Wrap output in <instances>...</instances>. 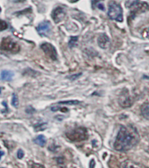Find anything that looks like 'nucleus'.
I'll return each instance as SVG.
<instances>
[{"mask_svg":"<svg viewBox=\"0 0 149 168\" xmlns=\"http://www.w3.org/2000/svg\"><path fill=\"white\" fill-rule=\"evenodd\" d=\"M51 28V24L48 21H43L41 24L37 27V31L38 33L42 36H46L49 33Z\"/></svg>","mask_w":149,"mask_h":168,"instance_id":"nucleus-9","label":"nucleus"},{"mask_svg":"<svg viewBox=\"0 0 149 168\" xmlns=\"http://www.w3.org/2000/svg\"><path fill=\"white\" fill-rule=\"evenodd\" d=\"M66 136L73 142H80L88 138V133L87 129L84 127H77L71 129L70 131H68L66 133Z\"/></svg>","mask_w":149,"mask_h":168,"instance_id":"nucleus-4","label":"nucleus"},{"mask_svg":"<svg viewBox=\"0 0 149 168\" xmlns=\"http://www.w3.org/2000/svg\"><path fill=\"white\" fill-rule=\"evenodd\" d=\"M29 167L30 168H45L41 164H38V163L34 162H31L29 164Z\"/></svg>","mask_w":149,"mask_h":168,"instance_id":"nucleus-22","label":"nucleus"},{"mask_svg":"<svg viewBox=\"0 0 149 168\" xmlns=\"http://www.w3.org/2000/svg\"><path fill=\"white\" fill-rule=\"evenodd\" d=\"M14 76V73L11 71H3L1 72V79L2 80H5V81H11Z\"/></svg>","mask_w":149,"mask_h":168,"instance_id":"nucleus-11","label":"nucleus"},{"mask_svg":"<svg viewBox=\"0 0 149 168\" xmlns=\"http://www.w3.org/2000/svg\"><path fill=\"white\" fill-rule=\"evenodd\" d=\"M12 104L14 108H17V107L18 106V97H17V95H16L15 93H13V94H12Z\"/></svg>","mask_w":149,"mask_h":168,"instance_id":"nucleus-18","label":"nucleus"},{"mask_svg":"<svg viewBox=\"0 0 149 168\" xmlns=\"http://www.w3.org/2000/svg\"><path fill=\"white\" fill-rule=\"evenodd\" d=\"M81 75H82V73H78V74H76V75H72V76L69 77V78H70V79H72V80H74V79H76L78 77H80Z\"/></svg>","mask_w":149,"mask_h":168,"instance_id":"nucleus-25","label":"nucleus"},{"mask_svg":"<svg viewBox=\"0 0 149 168\" xmlns=\"http://www.w3.org/2000/svg\"><path fill=\"white\" fill-rule=\"evenodd\" d=\"M141 115L147 120H149V103H145L140 108Z\"/></svg>","mask_w":149,"mask_h":168,"instance_id":"nucleus-12","label":"nucleus"},{"mask_svg":"<svg viewBox=\"0 0 149 168\" xmlns=\"http://www.w3.org/2000/svg\"><path fill=\"white\" fill-rule=\"evenodd\" d=\"M141 35L143 36L145 39H147L149 40V27H146L144 28L142 32H141Z\"/></svg>","mask_w":149,"mask_h":168,"instance_id":"nucleus-20","label":"nucleus"},{"mask_svg":"<svg viewBox=\"0 0 149 168\" xmlns=\"http://www.w3.org/2000/svg\"><path fill=\"white\" fill-rule=\"evenodd\" d=\"M71 3H76V2H77V1H79V0H69Z\"/></svg>","mask_w":149,"mask_h":168,"instance_id":"nucleus-27","label":"nucleus"},{"mask_svg":"<svg viewBox=\"0 0 149 168\" xmlns=\"http://www.w3.org/2000/svg\"><path fill=\"white\" fill-rule=\"evenodd\" d=\"M97 43L100 48L106 49L110 47V38L106 35L102 34L97 38Z\"/></svg>","mask_w":149,"mask_h":168,"instance_id":"nucleus-10","label":"nucleus"},{"mask_svg":"<svg viewBox=\"0 0 149 168\" xmlns=\"http://www.w3.org/2000/svg\"><path fill=\"white\" fill-rule=\"evenodd\" d=\"M0 12H1V8H0Z\"/></svg>","mask_w":149,"mask_h":168,"instance_id":"nucleus-29","label":"nucleus"},{"mask_svg":"<svg viewBox=\"0 0 149 168\" xmlns=\"http://www.w3.org/2000/svg\"><path fill=\"white\" fill-rule=\"evenodd\" d=\"M125 6L130 10V18H134L137 14L147 12L149 9L148 4L140 0H127Z\"/></svg>","mask_w":149,"mask_h":168,"instance_id":"nucleus-2","label":"nucleus"},{"mask_svg":"<svg viewBox=\"0 0 149 168\" xmlns=\"http://www.w3.org/2000/svg\"><path fill=\"white\" fill-rule=\"evenodd\" d=\"M0 48L3 51H6L8 53H11V54H17L20 50V46L11 38L3 39Z\"/></svg>","mask_w":149,"mask_h":168,"instance_id":"nucleus-5","label":"nucleus"},{"mask_svg":"<svg viewBox=\"0 0 149 168\" xmlns=\"http://www.w3.org/2000/svg\"><path fill=\"white\" fill-rule=\"evenodd\" d=\"M24 75H27V76H29V77H33H33H35L37 75H39V73L34 72L33 70L28 69V70H26V71L24 72Z\"/></svg>","mask_w":149,"mask_h":168,"instance_id":"nucleus-17","label":"nucleus"},{"mask_svg":"<svg viewBox=\"0 0 149 168\" xmlns=\"http://www.w3.org/2000/svg\"><path fill=\"white\" fill-rule=\"evenodd\" d=\"M51 110L52 111H57V110H60V111H62V112H68V108H61V107H56V108H51Z\"/></svg>","mask_w":149,"mask_h":168,"instance_id":"nucleus-23","label":"nucleus"},{"mask_svg":"<svg viewBox=\"0 0 149 168\" xmlns=\"http://www.w3.org/2000/svg\"><path fill=\"white\" fill-rule=\"evenodd\" d=\"M66 16V11L64 8L62 7H56L54 11L52 12V18L54 20L55 23H59L61 21H62Z\"/></svg>","mask_w":149,"mask_h":168,"instance_id":"nucleus-8","label":"nucleus"},{"mask_svg":"<svg viewBox=\"0 0 149 168\" xmlns=\"http://www.w3.org/2000/svg\"><path fill=\"white\" fill-rule=\"evenodd\" d=\"M34 143L38 144V145L43 147V146H45V144L47 143V139H46V137L43 135H40V136H38L34 139Z\"/></svg>","mask_w":149,"mask_h":168,"instance_id":"nucleus-13","label":"nucleus"},{"mask_svg":"<svg viewBox=\"0 0 149 168\" xmlns=\"http://www.w3.org/2000/svg\"><path fill=\"white\" fill-rule=\"evenodd\" d=\"M80 101L78 100H67V101H60L59 104H63V105H78Z\"/></svg>","mask_w":149,"mask_h":168,"instance_id":"nucleus-19","label":"nucleus"},{"mask_svg":"<svg viewBox=\"0 0 149 168\" xmlns=\"http://www.w3.org/2000/svg\"><path fill=\"white\" fill-rule=\"evenodd\" d=\"M94 166H95V160L92 159V160L90 161V168H94Z\"/></svg>","mask_w":149,"mask_h":168,"instance_id":"nucleus-26","label":"nucleus"},{"mask_svg":"<svg viewBox=\"0 0 149 168\" xmlns=\"http://www.w3.org/2000/svg\"><path fill=\"white\" fill-rule=\"evenodd\" d=\"M104 0H91V4H92V6L93 7H97V8H99L100 10H104V5L102 4V2H103Z\"/></svg>","mask_w":149,"mask_h":168,"instance_id":"nucleus-15","label":"nucleus"},{"mask_svg":"<svg viewBox=\"0 0 149 168\" xmlns=\"http://www.w3.org/2000/svg\"><path fill=\"white\" fill-rule=\"evenodd\" d=\"M121 168H140L138 165L131 161H125L121 164Z\"/></svg>","mask_w":149,"mask_h":168,"instance_id":"nucleus-14","label":"nucleus"},{"mask_svg":"<svg viewBox=\"0 0 149 168\" xmlns=\"http://www.w3.org/2000/svg\"><path fill=\"white\" fill-rule=\"evenodd\" d=\"M3 154H4V152L3 151H0V158H1V157L3 156Z\"/></svg>","mask_w":149,"mask_h":168,"instance_id":"nucleus-28","label":"nucleus"},{"mask_svg":"<svg viewBox=\"0 0 149 168\" xmlns=\"http://www.w3.org/2000/svg\"><path fill=\"white\" fill-rule=\"evenodd\" d=\"M41 48L43 50V52L47 55L50 59L54 61L57 60L58 54H57V51H56L55 48L52 44H50L48 42H44L41 45Z\"/></svg>","mask_w":149,"mask_h":168,"instance_id":"nucleus-6","label":"nucleus"},{"mask_svg":"<svg viewBox=\"0 0 149 168\" xmlns=\"http://www.w3.org/2000/svg\"><path fill=\"white\" fill-rule=\"evenodd\" d=\"M124 90H125V92H122L121 94H120L119 102L121 107H123V108H129V107H131V103H132L131 97H130L129 93H128V91L126 90V89H124Z\"/></svg>","mask_w":149,"mask_h":168,"instance_id":"nucleus-7","label":"nucleus"},{"mask_svg":"<svg viewBox=\"0 0 149 168\" xmlns=\"http://www.w3.org/2000/svg\"><path fill=\"white\" fill-rule=\"evenodd\" d=\"M108 17L119 22L123 21V10L122 7L115 1H111L108 5Z\"/></svg>","mask_w":149,"mask_h":168,"instance_id":"nucleus-3","label":"nucleus"},{"mask_svg":"<svg viewBox=\"0 0 149 168\" xmlns=\"http://www.w3.org/2000/svg\"><path fill=\"white\" fill-rule=\"evenodd\" d=\"M23 157H24V151L21 150V149H19L18 151V158L19 159H21Z\"/></svg>","mask_w":149,"mask_h":168,"instance_id":"nucleus-24","label":"nucleus"},{"mask_svg":"<svg viewBox=\"0 0 149 168\" xmlns=\"http://www.w3.org/2000/svg\"><path fill=\"white\" fill-rule=\"evenodd\" d=\"M139 137L137 134L130 131L126 127L122 126L114 143V148L119 151H126L138 144Z\"/></svg>","mask_w":149,"mask_h":168,"instance_id":"nucleus-1","label":"nucleus"},{"mask_svg":"<svg viewBox=\"0 0 149 168\" xmlns=\"http://www.w3.org/2000/svg\"><path fill=\"white\" fill-rule=\"evenodd\" d=\"M7 27H8V25H7V23H6V21L0 19V31L6 30Z\"/></svg>","mask_w":149,"mask_h":168,"instance_id":"nucleus-21","label":"nucleus"},{"mask_svg":"<svg viewBox=\"0 0 149 168\" xmlns=\"http://www.w3.org/2000/svg\"><path fill=\"white\" fill-rule=\"evenodd\" d=\"M78 42V36H72L69 42V48H74L75 46H76Z\"/></svg>","mask_w":149,"mask_h":168,"instance_id":"nucleus-16","label":"nucleus"}]
</instances>
